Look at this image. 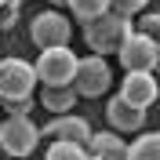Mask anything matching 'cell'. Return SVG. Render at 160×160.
<instances>
[{
    "label": "cell",
    "instance_id": "cell-1",
    "mask_svg": "<svg viewBox=\"0 0 160 160\" xmlns=\"http://www.w3.org/2000/svg\"><path fill=\"white\" fill-rule=\"evenodd\" d=\"M128 33H131V18H124L117 11H106L98 18L84 22V44H88L91 55H98V58L117 55V48L128 40Z\"/></svg>",
    "mask_w": 160,
    "mask_h": 160
},
{
    "label": "cell",
    "instance_id": "cell-2",
    "mask_svg": "<svg viewBox=\"0 0 160 160\" xmlns=\"http://www.w3.org/2000/svg\"><path fill=\"white\" fill-rule=\"evenodd\" d=\"M33 73H37V84L44 88H66L73 84V73H77V55L73 48H44L40 58L33 62Z\"/></svg>",
    "mask_w": 160,
    "mask_h": 160
},
{
    "label": "cell",
    "instance_id": "cell-3",
    "mask_svg": "<svg viewBox=\"0 0 160 160\" xmlns=\"http://www.w3.org/2000/svg\"><path fill=\"white\" fill-rule=\"evenodd\" d=\"M117 58L124 66V73H153L160 62V40L153 37H142V33L131 29L128 40L117 48Z\"/></svg>",
    "mask_w": 160,
    "mask_h": 160
},
{
    "label": "cell",
    "instance_id": "cell-4",
    "mask_svg": "<svg viewBox=\"0 0 160 160\" xmlns=\"http://www.w3.org/2000/svg\"><path fill=\"white\" fill-rule=\"evenodd\" d=\"M109 88H113V73H109V62H106V58H98V55L77 58L73 91H77L80 98H102Z\"/></svg>",
    "mask_w": 160,
    "mask_h": 160
},
{
    "label": "cell",
    "instance_id": "cell-5",
    "mask_svg": "<svg viewBox=\"0 0 160 160\" xmlns=\"http://www.w3.org/2000/svg\"><path fill=\"white\" fill-rule=\"evenodd\" d=\"M69 37H73V22L55 8L33 15V22H29V40L40 51L44 48H62V44H69Z\"/></svg>",
    "mask_w": 160,
    "mask_h": 160
},
{
    "label": "cell",
    "instance_id": "cell-6",
    "mask_svg": "<svg viewBox=\"0 0 160 160\" xmlns=\"http://www.w3.org/2000/svg\"><path fill=\"white\" fill-rule=\"evenodd\" d=\"M40 142V128L33 117H8L0 124V149L8 157H29Z\"/></svg>",
    "mask_w": 160,
    "mask_h": 160
},
{
    "label": "cell",
    "instance_id": "cell-7",
    "mask_svg": "<svg viewBox=\"0 0 160 160\" xmlns=\"http://www.w3.org/2000/svg\"><path fill=\"white\" fill-rule=\"evenodd\" d=\"M37 88V73L33 62L26 58H0V102L8 98H26Z\"/></svg>",
    "mask_w": 160,
    "mask_h": 160
},
{
    "label": "cell",
    "instance_id": "cell-8",
    "mask_svg": "<svg viewBox=\"0 0 160 160\" xmlns=\"http://www.w3.org/2000/svg\"><path fill=\"white\" fill-rule=\"evenodd\" d=\"M157 95H160V88H157V77L153 73H124V80H120V98L128 102V106L149 113Z\"/></svg>",
    "mask_w": 160,
    "mask_h": 160
},
{
    "label": "cell",
    "instance_id": "cell-9",
    "mask_svg": "<svg viewBox=\"0 0 160 160\" xmlns=\"http://www.w3.org/2000/svg\"><path fill=\"white\" fill-rule=\"evenodd\" d=\"M40 135H48L51 142H77V146H84L91 138V124L84 117H77V113H62V117H51L40 128Z\"/></svg>",
    "mask_w": 160,
    "mask_h": 160
},
{
    "label": "cell",
    "instance_id": "cell-10",
    "mask_svg": "<svg viewBox=\"0 0 160 160\" xmlns=\"http://www.w3.org/2000/svg\"><path fill=\"white\" fill-rule=\"evenodd\" d=\"M84 149H88V160H128V142L117 131H91Z\"/></svg>",
    "mask_w": 160,
    "mask_h": 160
},
{
    "label": "cell",
    "instance_id": "cell-11",
    "mask_svg": "<svg viewBox=\"0 0 160 160\" xmlns=\"http://www.w3.org/2000/svg\"><path fill=\"white\" fill-rule=\"evenodd\" d=\"M106 120H109L113 131H142L146 128V109H135V106H128L120 95H113V98L106 102Z\"/></svg>",
    "mask_w": 160,
    "mask_h": 160
},
{
    "label": "cell",
    "instance_id": "cell-12",
    "mask_svg": "<svg viewBox=\"0 0 160 160\" xmlns=\"http://www.w3.org/2000/svg\"><path fill=\"white\" fill-rule=\"evenodd\" d=\"M77 91H73V84H66V88H44L40 91L37 106H44L48 113H55V117H62V113H73V106H77Z\"/></svg>",
    "mask_w": 160,
    "mask_h": 160
},
{
    "label": "cell",
    "instance_id": "cell-13",
    "mask_svg": "<svg viewBox=\"0 0 160 160\" xmlns=\"http://www.w3.org/2000/svg\"><path fill=\"white\" fill-rule=\"evenodd\" d=\"M128 160H160V135L157 131H142L128 146Z\"/></svg>",
    "mask_w": 160,
    "mask_h": 160
},
{
    "label": "cell",
    "instance_id": "cell-14",
    "mask_svg": "<svg viewBox=\"0 0 160 160\" xmlns=\"http://www.w3.org/2000/svg\"><path fill=\"white\" fill-rule=\"evenodd\" d=\"M66 8L73 11L77 22H91V18H98V15L109 11V0H66Z\"/></svg>",
    "mask_w": 160,
    "mask_h": 160
},
{
    "label": "cell",
    "instance_id": "cell-15",
    "mask_svg": "<svg viewBox=\"0 0 160 160\" xmlns=\"http://www.w3.org/2000/svg\"><path fill=\"white\" fill-rule=\"evenodd\" d=\"M44 160H88V149L77 142H51Z\"/></svg>",
    "mask_w": 160,
    "mask_h": 160
},
{
    "label": "cell",
    "instance_id": "cell-16",
    "mask_svg": "<svg viewBox=\"0 0 160 160\" xmlns=\"http://www.w3.org/2000/svg\"><path fill=\"white\" fill-rule=\"evenodd\" d=\"M0 106L8 109V117H29V113L37 109V98L26 95V98H8V102H0Z\"/></svg>",
    "mask_w": 160,
    "mask_h": 160
},
{
    "label": "cell",
    "instance_id": "cell-17",
    "mask_svg": "<svg viewBox=\"0 0 160 160\" xmlns=\"http://www.w3.org/2000/svg\"><path fill=\"white\" fill-rule=\"evenodd\" d=\"M146 4H149V0H109V11H117V15L131 18V15H138V11H146Z\"/></svg>",
    "mask_w": 160,
    "mask_h": 160
},
{
    "label": "cell",
    "instance_id": "cell-18",
    "mask_svg": "<svg viewBox=\"0 0 160 160\" xmlns=\"http://www.w3.org/2000/svg\"><path fill=\"white\" fill-rule=\"evenodd\" d=\"M135 33H142V37H153V40H160V15H142L138 18V26H131Z\"/></svg>",
    "mask_w": 160,
    "mask_h": 160
},
{
    "label": "cell",
    "instance_id": "cell-19",
    "mask_svg": "<svg viewBox=\"0 0 160 160\" xmlns=\"http://www.w3.org/2000/svg\"><path fill=\"white\" fill-rule=\"evenodd\" d=\"M18 11H22L18 0H4V4H0V29H11V26L18 22Z\"/></svg>",
    "mask_w": 160,
    "mask_h": 160
},
{
    "label": "cell",
    "instance_id": "cell-20",
    "mask_svg": "<svg viewBox=\"0 0 160 160\" xmlns=\"http://www.w3.org/2000/svg\"><path fill=\"white\" fill-rule=\"evenodd\" d=\"M48 4H51L55 11H58V8H66V0H48Z\"/></svg>",
    "mask_w": 160,
    "mask_h": 160
},
{
    "label": "cell",
    "instance_id": "cell-21",
    "mask_svg": "<svg viewBox=\"0 0 160 160\" xmlns=\"http://www.w3.org/2000/svg\"><path fill=\"white\" fill-rule=\"evenodd\" d=\"M18 4H26V0H18Z\"/></svg>",
    "mask_w": 160,
    "mask_h": 160
},
{
    "label": "cell",
    "instance_id": "cell-22",
    "mask_svg": "<svg viewBox=\"0 0 160 160\" xmlns=\"http://www.w3.org/2000/svg\"><path fill=\"white\" fill-rule=\"evenodd\" d=\"M0 4H4V0H0Z\"/></svg>",
    "mask_w": 160,
    "mask_h": 160
}]
</instances>
